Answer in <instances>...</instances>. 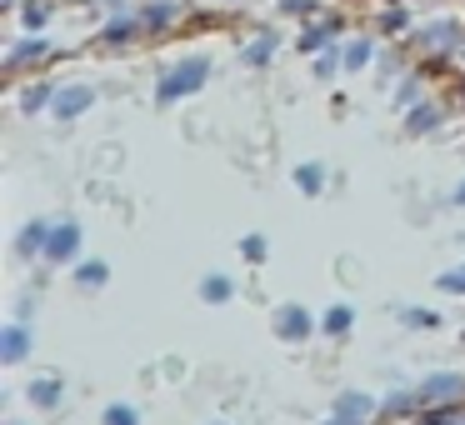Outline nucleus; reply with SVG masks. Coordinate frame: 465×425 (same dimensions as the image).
<instances>
[{"mask_svg": "<svg viewBox=\"0 0 465 425\" xmlns=\"http://www.w3.org/2000/svg\"><path fill=\"white\" fill-rule=\"evenodd\" d=\"M281 325H285V335H291V341H301V335H305V315L301 311H285Z\"/></svg>", "mask_w": 465, "mask_h": 425, "instance_id": "7ed1b4c3", "label": "nucleus"}, {"mask_svg": "<svg viewBox=\"0 0 465 425\" xmlns=\"http://www.w3.org/2000/svg\"><path fill=\"white\" fill-rule=\"evenodd\" d=\"M201 81H205V61H191L185 71H175L171 81L161 85V95H165V101H175V95H185L191 85H201Z\"/></svg>", "mask_w": 465, "mask_h": 425, "instance_id": "f257e3e1", "label": "nucleus"}, {"mask_svg": "<svg viewBox=\"0 0 465 425\" xmlns=\"http://www.w3.org/2000/svg\"><path fill=\"white\" fill-rule=\"evenodd\" d=\"M225 291H231V285H225L221 275H211V281H205V295H211V301H225Z\"/></svg>", "mask_w": 465, "mask_h": 425, "instance_id": "39448f33", "label": "nucleus"}, {"mask_svg": "<svg viewBox=\"0 0 465 425\" xmlns=\"http://www.w3.org/2000/svg\"><path fill=\"white\" fill-rule=\"evenodd\" d=\"M71 245H75V225H65V231L51 241V255H55V261H65V255H71Z\"/></svg>", "mask_w": 465, "mask_h": 425, "instance_id": "f03ea898", "label": "nucleus"}, {"mask_svg": "<svg viewBox=\"0 0 465 425\" xmlns=\"http://www.w3.org/2000/svg\"><path fill=\"white\" fill-rule=\"evenodd\" d=\"M341 410L355 420V415H365V410H371V400H355V395H345V400H341Z\"/></svg>", "mask_w": 465, "mask_h": 425, "instance_id": "20e7f679", "label": "nucleus"}, {"mask_svg": "<svg viewBox=\"0 0 465 425\" xmlns=\"http://www.w3.org/2000/svg\"><path fill=\"white\" fill-rule=\"evenodd\" d=\"M245 255H251V261H261V255H265V241H261V235H251V241H245Z\"/></svg>", "mask_w": 465, "mask_h": 425, "instance_id": "423d86ee", "label": "nucleus"}]
</instances>
